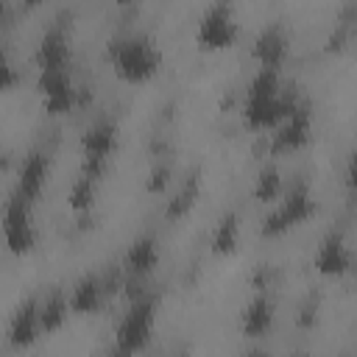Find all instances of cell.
<instances>
[{"mask_svg": "<svg viewBox=\"0 0 357 357\" xmlns=\"http://www.w3.org/2000/svg\"><path fill=\"white\" fill-rule=\"evenodd\" d=\"M6 11H8V6H6V3H3V0H0V22H3V20H6Z\"/></svg>", "mask_w": 357, "mask_h": 357, "instance_id": "cell-27", "label": "cell"}, {"mask_svg": "<svg viewBox=\"0 0 357 357\" xmlns=\"http://www.w3.org/2000/svg\"><path fill=\"white\" fill-rule=\"evenodd\" d=\"M39 95H42V106L50 114H64L75 106L78 89L67 70H47L39 73Z\"/></svg>", "mask_w": 357, "mask_h": 357, "instance_id": "cell-8", "label": "cell"}, {"mask_svg": "<svg viewBox=\"0 0 357 357\" xmlns=\"http://www.w3.org/2000/svg\"><path fill=\"white\" fill-rule=\"evenodd\" d=\"M67 59H70V45H67V31L61 25H50L36 47V64L39 73L47 70H67Z\"/></svg>", "mask_w": 357, "mask_h": 357, "instance_id": "cell-10", "label": "cell"}, {"mask_svg": "<svg viewBox=\"0 0 357 357\" xmlns=\"http://www.w3.org/2000/svg\"><path fill=\"white\" fill-rule=\"evenodd\" d=\"M3 240L11 254H28L36 245V226L31 218V204L11 195L3 212Z\"/></svg>", "mask_w": 357, "mask_h": 357, "instance_id": "cell-7", "label": "cell"}, {"mask_svg": "<svg viewBox=\"0 0 357 357\" xmlns=\"http://www.w3.org/2000/svg\"><path fill=\"white\" fill-rule=\"evenodd\" d=\"M14 84H17V70H14V64H11L8 53H6V47H0V92L11 89Z\"/></svg>", "mask_w": 357, "mask_h": 357, "instance_id": "cell-23", "label": "cell"}, {"mask_svg": "<svg viewBox=\"0 0 357 357\" xmlns=\"http://www.w3.org/2000/svg\"><path fill=\"white\" fill-rule=\"evenodd\" d=\"M351 265V251L343 240V234L332 231L324 237V243L318 245V254H315V268L318 273L324 276H343Z\"/></svg>", "mask_w": 357, "mask_h": 357, "instance_id": "cell-12", "label": "cell"}, {"mask_svg": "<svg viewBox=\"0 0 357 357\" xmlns=\"http://www.w3.org/2000/svg\"><path fill=\"white\" fill-rule=\"evenodd\" d=\"M176 357H178V354H176Z\"/></svg>", "mask_w": 357, "mask_h": 357, "instance_id": "cell-29", "label": "cell"}, {"mask_svg": "<svg viewBox=\"0 0 357 357\" xmlns=\"http://www.w3.org/2000/svg\"><path fill=\"white\" fill-rule=\"evenodd\" d=\"M103 298H106L103 279L100 276H84L70 293V310H75L81 315H92L103 307Z\"/></svg>", "mask_w": 357, "mask_h": 357, "instance_id": "cell-16", "label": "cell"}, {"mask_svg": "<svg viewBox=\"0 0 357 357\" xmlns=\"http://www.w3.org/2000/svg\"><path fill=\"white\" fill-rule=\"evenodd\" d=\"M39 332H42V326H39V304L33 298H28L14 310V315L8 321V343L17 346V349L31 346L39 337Z\"/></svg>", "mask_w": 357, "mask_h": 357, "instance_id": "cell-14", "label": "cell"}, {"mask_svg": "<svg viewBox=\"0 0 357 357\" xmlns=\"http://www.w3.org/2000/svg\"><path fill=\"white\" fill-rule=\"evenodd\" d=\"M45 181H47V156L33 151L20 167V178H17L14 195L20 201H25V204H33L39 198V192L45 190Z\"/></svg>", "mask_w": 357, "mask_h": 357, "instance_id": "cell-13", "label": "cell"}, {"mask_svg": "<svg viewBox=\"0 0 357 357\" xmlns=\"http://www.w3.org/2000/svg\"><path fill=\"white\" fill-rule=\"evenodd\" d=\"M109 357H128V354H126V351H120V349H112V351H109Z\"/></svg>", "mask_w": 357, "mask_h": 357, "instance_id": "cell-26", "label": "cell"}, {"mask_svg": "<svg viewBox=\"0 0 357 357\" xmlns=\"http://www.w3.org/2000/svg\"><path fill=\"white\" fill-rule=\"evenodd\" d=\"M67 310H70V301L61 290H53L42 304H39V326L42 332H56L64 321H67Z\"/></svg>", "mask_w": 357, "mask_h": 357, "instance_id": "cell-18", "label": "cell"}, {"mask_svg": "<svg viewBox=\"0 0 357 357\" xmlns=\"http://www.w3.org/2000/svg\"><path fill=\"white\" fill-rule=\"evenodd\" d=\"M159 262V248H156V240L153 237H139L131 243L128 254H126V271L128 276L134 279H142L148 276Z\"/></svg>", "mask_w": 357, "mask_h": 357, "instance_id": "cell-17", "label": "cell"}, {"mask_svg": "<svg viewBox=\"0 0 357 357\" xmlns=\"http://www.w3.org/2000/svg\"><path fill=\"white\" fill-rule=\"evenodd\" d=\"M312 212H315V201H312V195H310L307 184H301V181H298V184H293V187L287 190L284 201H279V206H276V209H271V212L262 218L259 231H262L265 237H276V234L287 231L290 226L304 223Z\"/></svg>", "mask_w": 357, "mask_h": 357, "instance_id": "cell-4", "label": "cell"}, {"mask_svg": "<svg viewBox=\"0 0 357 357\" xmlns=\"http://www.w3.org/2000/svg\"><path fill=\"white\" fill-rule=\"evenodd\" d=\"M240 243V220L234 212L223 215L215 226V234H212V251L215 254H231Z\"/></svg>", "mask_w": 357, "mask_h": 357, "instance_id": "cell-19", "label": "cell"}, {"mask_svg": "<svg viewBox=\"0 0 357 357\" xmlns=\"http://www.w3.org/2000/svg\"><path fill=\"white\" fill-rule=\"evenodd\" d=\"M293 106H296V100L282 92L279 73L259 67V73L251 78L245 100H243V120L257 131L276 128Z\"/></svg>", "mask_w": 357, "mask_h": 357, "instance_id": "cell-1", "label": "cell"}, {"mask_svg": "<svg viewBox=\"0 0 357 357\" xmlns=\"http://www.w3.org/2000/svg\"><path fill=\"white\" fill-rule=\"evenodd\" d=\"M254 195H257V201H262V204L276 201V198L282 195V176H279V170H276L273 165L262 167L259 176L254 178Z\"/></svg>", "mask_w": 357, "mask_h": 357, "instance_id": "cell-20", "label": "cell"}, {"mask_svg": "<svg viewBox=\"0 0 357 357\" xmlns=\"http://www.w3.org/2000/svg\"><path fill=\"white\" fill-rule=\"evenodd\" d=\"M167 181H170V165H156L151 170V176H148V190L159 192V190L167 187Z\"/></svg>", "mask_w": 357, "mask_h": 357, "instance_id": "cell-24", "label": "cell"}, {"mask_svg": "<svg viewBox=\"0 0 357 357\" xmlns=\"http://www.w3.org/2000/svg\"><path fill=\"white\" fill-rule=\"evenodd\" d=\"M315 312H318V301H312V298H307V304L301 307V315H298V324H304V326H310V324H315Z\"/></svg>", "mask_w": 357, "mask_h": 357, "instance_id": "cell-25", "label": "cell"}, {"mask_svg": "<svg viewBox=\"0 0 357 357\" xmlns=\"http://www.w3.org/2000/svg\"><path fill=\"white\" fill-rule=\"evenodd\" d=\"M240 326H243V335H248V337H262V335L273 326V301H271L268 296L251 298V301L243 307Z\"/></svg>", "mask_w": 357, "mask_h": 357, "instance_id": "cell-15", "label": "cell"}, {"mask_svg": "<svg viewBox=\"0 0 357 357\" xmlns=\"http://www.w3.org/2000/svg\"><path fill=\"white\" fill-rule=\"evenodd\" d=\"M312 131V114L307 106H293L287 117L279 123V131L273 134V148L276 151H296L310 139Z\"/></svg>", "mask_w": 357, "mask_h": 357, "instance_id": "cell-9", "label": "cell"}, {"mask_svg": "<svg viewBox=\"0 0 357 357\" xmlns=\"http://www.w3.org/2000/svg\"><path fill=\"white\" fill-rule=\"evenodd\" d=\"M195 198H198V178H187V181L176 190V195L170 198V204H167V218H184V215L195 206Z\"/></svg>", "mask_w": 357, "mask_h": 357, "instance_id": "cell-22", "label": "cell"}, {"mask_svg": "<svg viewBox=\"0 0 357 357\" xmlns=\"http://www.w3.org/2000/svg\"><path fill=\"white\" fill-rule=\"evenodd\" d=\"M95 187H98V181H92V178H86V176H78V178L73 181V187H70V195H67L70 209H73V212H86V209H92V204H95Z\"/></svg>", "mask_w": 357, "mask_h": 357, "instance_id": "cell-21", "label": "cell"}, {"mask_svg": "<svg viewBox=\"0 0 357 357\" xmlns=\"http://www.w3.org/2000/svg\"><path fill=\"white\" fill-rule=\"evenodd\" d=\"M245 357H259V354H245Z\"/></svg>", "mask_w": 357, "mask_h": 357, "instance_id": "cell-28", "label": "cell"}, {"mask_svg": "<svg viewBox=\"0 0 357 357\" xmlns=\"http://www.w3.org/2000/svg\"><path fill=\"white\" fill-rule=\"evenodd\" d=\"M109 53H112L114 73L123 81L139 84L159 70V50L145 33H128V36L117 39L109 47Z\"/></svg>", "mask_w": 357, "mask_h": 357, "instance_id": "cell-2", "label": "cell"}, {"mask_svg": "<svg viewBox=\"0 0 357 357\" xmlns=\"http://www.w3.org/2000/svg\"><path fill=\"white\" fill-rule=\"evenodd\" d=\"M153 318H156V301L151 296H137L131 301L128 312L123 315L120 326H117L114 349L126 351L128 357H134L137 351H142L148 346V340H151Z\"/></svg>", "mask_w": 357, "mask_h": 357, "instance_id": "cell-3", "label": "cell"}, {"mask_svg": "<svg viewBox=\"0 0 357 357\" xmlns=\"http://www.w3.org/2000/svg\"><path fill=\"white\" fill-rule=\"evenodd\" d=\"M117 148V126L109 120H98L92 123L84 137H81V151H84V167L81 176L98 181L106 170V159L112 156V151Z\"/></svg>", "mask_w": 357, "mask_h": 357, "instance_id": "cell-5", "label": "cell"}, {"mask_svg": "<svg viewBox=\"0 0 357 357\" xmlns=\"http://www.w3.org/2000/svg\"><path fill=\"white\" fill-rule=\"evenodd\" d=\"M254 56L262 64V70H279V64L287 56V33L282 25L271 22L259 31V36L254 39Z\"/></svg>", "mask_w": 357, "mask_h": 357, "instance_id": "cell-11", "label": "cell"}, {"mask_svg": "<svg viewBox=\"0 0 357 357\" xmlns=\"http://www.w3.org/2000/svg\"><path fill=\"white\" fill-rule=\"evenodd\" d=\"M198 45L209 47V50H220L229 47L237 39V20L229 3H212L206 6V11L198 20Z\"/></svg>", "mask_w": 357, "mask_h": 357, "instance_id": "cell-6", "label": "cell"}]
</instances>
